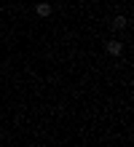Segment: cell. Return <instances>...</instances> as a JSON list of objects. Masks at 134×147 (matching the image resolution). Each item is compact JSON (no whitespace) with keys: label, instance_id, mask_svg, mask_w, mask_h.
Here are the masks:
<instances>
[{"label":"cell","instance_id":"1","mask_svg":"<svg viewBox=\"0 0 134 147\" xmlns=\"http://www.w3.org/2000/svg\"><path fill=\"white\" fill-rule=\"evenodd\" d=\"M107 54H113V56H121V51H123V43L121 40H107Z\"/></svg>","mask_w":134,"mask_h":147},{"label":"cell","instance_id":"2","mask_svg":"<svg viewBox=\"0 0 134 147\" xmlns=\"http://www.w3.org/2000/svg\"><path fill=\"white\" fill-rule=\"evenodd\" d=\"M126 24H129V19H126V16H115V19H113V24H110V27H113L115 32H118V30H126Z\"/></svg>","mask_w":134,"mask_h":147},{"label":"cell","instance_id":"3","mask_svg":"<svg viewBox=\"0 0 134 147\" xmlns=\"http://www.w3.org/2000/svg\"><path fill=\"white\" fill-rule=\"evenodd\" d=\"M35 13L46 19V16H51V5H48V3H38V5H35Z\"/></svg>","mask_w":134,"mask_h":147}]
</instances>
